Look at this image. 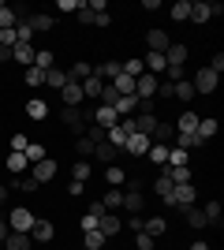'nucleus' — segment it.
Segmentation results:
<instances>
[{
    "label": "nucleus",
    "instance_id": "35",
    "mask_svg": "<svg viewBox=\"0 0 224 250\" xmlns=\"http://www.w3.org/2000/svg\"><path fill=\"white\" fill-rule=\"evenodd\" d=\"M168 15L176 22H187V19H191V0H176V4L168 8Z\"/></svg>",
    "mask_w": 224,
    "mask_h": 250
},
{
    "label": "nucleus",
    "instance_id": "58",
    "mask_svg": "<svg viewBox=\"0 0 224 250\" xmlns=\"http://www.w3.org/2000/svg\"><path fill=\"white\" fill-rule=\"evenodd\" d=\"M172 86H176V83H168V79H164V83H157V97H164V101H168V97H172Z\"/></svg>",
    "mask_w": 224,
    "mask_h": 250
},
{
    "label": "nucleus",
    "instance_id": "5",
    "mask_svg": "<svg viewBox=\"0 0 224 250\" xmlns=\"http://www.w3.org/2000/svg\"><path fill=\"white\" fill-rule=\"evenodd\" d=\"M135 97H139V101H149V97H157V75L142 71L139 79H135Z\"/></svg>",
    "mask_w": 224,
    "mask_h": 250
},
{
    "label": "nucleus",
    "instance_id": "8",
    "mask_svg": "<svg viewBox=\"0 0 224 250\" xmlns=\"http://www.w3.org/2000/svg\"><path fill=\"white\" fill-rule=\"evenodd\" d=\"M30 239L34 243H53L56 239V224H53V220H45V217H38V220H34V228H30Z\"/></svg>",
    "mask_w": 224,
    "mask_h": 250
},
{
    "label": "nucleus",
    "instance_id": "63",
    "mask_svg": "<svg viewBox=\"0 0 224 250\" xmlns=\"http://www.w3.org/2000/svg\"><path fill=\"white\" fill-rule=\"evenodd\" d=\"M11 60V49H4V45H0V63H8Z\"/></svg>",
    "mask_w": 224,
    "mask_h": 250
},
{
    "label": "nucleus",
    "instance_id": "36",
    "mask_svg": "<svg viewBox=\"0 0 224 250\" xmlns=\"http://www.w3.org/2000/svg\"><path fill=\"white\" fill-rule=\"evenodd\" d=\"M123 179H127V172H123L120 165H108L105 168V183H108V187H123Z\"/></svg>",
    "mask_w": 224,
    "mask_h": 250
},
{
    "label": "nucleus",
    "instance_id": "60",
    "mask_svg": "<svg viewBox=\"0 0 224 250\" xmlns=\"http://www.w3.org/2000/svg\"><path fill=\"white\" fill-rule=\"evenodd\" d=\"M94 22H97V26H108V22H112V15H108V11H97Z\"/></svg>",
    "mask_w": 224,
    "mask_h": 250
},
{
    "label": "nucleus",
    "instance_id": "12",
    "mask_svg": "<svg viewBox=\"0 0 224 250\" xmlns=\"http://www.w3.org/2000/svg\"><path fill=\"white\" fill-rule=\"evenodd\" d=\"M4 168H8V176H26L30 161H26V153H15V149H11V153L4 157Z\"/></svg>",
    "mask_w": 224,
    "mask_h": 250
},
{
    "label": "nucleus",
    "instance_id": "28",
    "mask_svg": "<svg viewBox=\"0 0 224 250\" xmlns=\"http://www.w3.org/2000/svg\"><path fill=\"white\" fill-rule=\"evenodd\" d=\"M45 86H49V90H64V86H67V71L49 67V71H45Z\"/></svg>",
    "mask_w": 224,
    "mask_h": 250
},
{
    "label": "nucleus",
    "instance_id": "56",
    "mask_svg": "<svg viewBox=\"0 0 224 250\" xmlns=\"http://www.w3.org/2000/svg\"><path fill=\"white\" fill-rule=\"evenodd\" d=\"M86 213H94V217L101 220V217H105V213H108V209L101 206V198H94V202H90V209H86Z\"/></svg>",
    "mask_w": 224,
    "mask_h": 250
},
{
    "label": "nucleus",
    "instance_id": "10",
    "mask_svg": "<svg viewBox=\"0 0 224 250\" xmlns=\"http://www.w3.org/2000/svg\"><path fill=\"white\" fill-rule=\"evenodd\" d=\"M120 124V116L108 108V104H97L94 108V127H101V131H112V127Z\"/></svg>",
    "mask_w": 224,
    "mask_h": 250
},
{
    "label": "nucleus",
    "instance_id": "55",
    "mask_svg": "<svg viewBox=\"0 0 224 250\" xmlns=\"http://www.w3.org/2000/svg\"><path fill=\"white\" fill-rule=\"evenodd\" d=\"M94 15H97V11H90L86 4L79 8V22H86V26H94Z\"/></svg>",
    "mask_w": 224,
    "mask_h": 250
},
{
    "label": "nucleus",
    "instance_id": "47",
    "mask_svg": "<svg viewBox=\"0 0 224 250\" xmlns=\"http://www.w3.org/2000/svg\"><path fill=\"white\" fill-rule=\"evenodd\" d=\"M120 71H123V75H131V79H139V75L146 71V67H142V60H139V56H131L127 63H120Z\"/></svg>",
    "mask_w": 224,
    "mask_h": 250
},
{
    "label": "nucleus",
    "instance_id": "50",
    "mask_svg": "<svg viewBox=\"0 0 224 250\" xmlns=\"http://www.w3.org/2000/svg\"><path fill=\"white\" fill-rule=\"evenodd\" d=\"M26 146H30V138L22 135V131H15V135H11V149H15V153H22Z\"/></svg>",
    "mask_w": 224,
    "mask_h": 250
},
{
    "label": "nucleus",
    "instance_id": "43",
    "mask_svg": "<svg viewBox=\"0 0 224 250\" xmlns=\"http://www.w3.org/2000/svg\"><path fill=\"white\" fill-rule=\"evenodd\" d=\"M94 157H97V161H108V165H112V161L120 157V149H116V146H108V142H101V146H94Z\"/></svg>",
    "mask_w": 224,
    "mask_h": 250
},
{
    "label": "nucleus",
    "instance_id": "17",
    "mask_svg": "<svg viewBox=\"0 0 224 250\" xmlns=\"http://www.w3.org/2000/svg\"><path fill=\"white\" fill-rule=\"evenodd\" d=\"M90 75H94V63L90 60H75L71 67H67V83H86Z\"/></svg>",
    "mask_w": 224,
    "mask_h": 250
},
{
    "label": "nucleus",
    "instance_id": "19",
    "mask_svg": "<svg viewBox=\"0 0 224 250\" xmlns=\"http://www.w3.org/2000/svg\"><path fill=\"white\" fill-rule=\"evenodd\" d=\"M153 146V142H149L146 135H139V131H135V135L127 138V146H123V153H131V157H146V149Z\"/></svg>",
    "mask_w": 224,
    "mask_h": 250
},
{
    "label": "nucleus",
    "instance_id": "45",
    "mask_svg": "<svg viewBox=\"0 0 224 250\" xmlns=\"http://www.w3.org/2000/svg\"><path fill=\"white\" fill-rule=\"evenodd\" d=\"M79 86H82V97H97V94H101V86H105V83H101L97 75H90V79H86V83H79Z\"/></svg>",
    "mask_w": 224,
    "mask_h": 250
},
{
    "label": "nucleus",
    "instance_id": "42",
    "mask_svg": "<svg viewBox=\"0 0 224 250\" xmlns=\"http://www.w3.org/2000/svg\"><path fill=\"white\" fill-rule=\"evenodd\" d=\"M22 153H26V161H30V165H38V161H45V157H49V149H45L41 142H30Z\"/></svg>",
    "mask_w": 224,
    "mask_h": 250
},
{
    "label": "nucleus",
    "instance_id": "2",
    "mask_svg": "<svg viewBox=\"0 0 224 250\" xmlns=\"http://www.w3.org/2000/svg\"><path fill=\"white\" fill-rule=\"evenodd\" d=\"M34 220H38V217H34L26 206H15V209L8 213V231H22V235H30Z\"/></svg>",
    "mask_w": 224,
    "mask_h": 250
},
{
    "label": "nucleus",
    "instance_id": "49",
    "mask_svg": "<svg viewBox=\"0 0 224 250\" xmlns=\"http://www.w3.org/2000/svg\"><path fill=\"white\" fill-rule=\"evenodd\" d=\"M75 153H79V157H94V142H90L86 135H79V138H75Z\"/></svg>",
    "mask_w": 224,
    "mask_h": 250
},
{
    "label": "nucleus",
    "instance_id": "57",
    "mask_svg": "<svg viewBox=\"0 0 224 250\" xmlns=\"http://www.w3.org/2000/svg\"><path fill=\"white\" fill-rule=\"evenodd\" d=\"M79 224H82V231H97V217H94V213H86Z\"/></svg>",
    "mask_w": 224,
    "mask_h": 250
},
{
    "label": "nucleus",
    "instance_id": "62",
    "mask_svg": "<svg viewBox=\"0 0 224 250\" xmlns=\"http://www.w3.org/2000/svg\"><path fill=\"white\" fill-rule=\"evenodd\" d=\"M187 250H209V243H205V239H194V243H191Z\"/></svg>",
    "mask_w": 224,
    "mask_h": 250
},
{
    "label": "nucleus",
    "instance_id": "20",
    "mask_svg": "<svg viewBox=\"0 0 224 250\" xmlns=\"http://www.w3.org/2000/svg\"><path fill=\"white\" fill-rule=\"evenodd\" d=\"M217 131H221V127H217V120H213V116H202V120H198V127H194V135L202 138V142H213V138H217Z\"/></svg>",
    "mask_w": 224,
    "mask_h": 250
},
{
    "label": "nucleus",
    "instance_id": "31",
    "mask_svg": "<svg viewBox=\"0 0 224 250\" xmlns=\"http://www.w3.org/2000/svg\"><path fill=\"white\" fill-rule=\"evenodd\" d=\"M101 206H105L108 213H112V209H120V206H123V190H120V187H108L105 194H101Z\"/></svg>",
    "mask_w": 224,
    "mask_h": 250
},
{
    "label": "nucleus",
    "instance_id": "18",
    "mask_svg": "<svg viewBox=\"0 0 224 250\" xmlns=\"http://www.w3.org/2000/svg\"><path fill=\"white\" fill-rule=\"evenodd\" d=\"M34 56H38V49H34V45H15V49H11V60L19 63V67H34Z\"/></svg>",
    "mask_w": 224,
    "mask_h": 250
},
{
    "label": "nucleus",
    "instance_id": "64",
    "mask_svg": "<svg viewBox=\"0 0 224 250\" xmlns=\"http://www.w3.org/2000/svg\"><path fill=\"white\" fill-rule=\"evenodd\" d=\"M4 198H8V187H4V183H0V206H4Z\"/></svg>",
    "mask_w": 224,
    "mask_h": 250
},
{
    "label": "nucleus",
    "instance_id": "16",
    "mask_svg": "<svg viewBox=\"0 0 224 250\" xmlns=\"http://www.w3.org/2000/svg\"><path fill=\"white\" fill-rule=\"evenodd\" d=\"M157 172H164V176L172 179V187H180V183H191V168H187V165H164V168H157Z\"/></svg>",
    "mask_w": 224,
    "mask_h": 250
},
{
    "label": "nucleus",
    "instance_id": "14",
    "mask_svg": "<svg viewBox=\"0 0 224 250\" xmlns=\"http://www.w3.org/2000/svg\"><path fill=\"white\" fill-rule=\"evenodd\" d=\"M164 63H168V67H183V63H187V45L172 42L168 49H164Z\"/></svg>",
    "mask_w": 224,
    "mask_h": 250
},
{
    "label": "nucleus",
    "instance_id": "40",
    "mask_svg": "<svg viewBox=\"0 0 224 250\" xmlns=\"http://www.w3.org/2000/svg\"><path fill=\"white\" fill-rule=\"evenodd\" d=\"M153 194H157V198H168L172 194V179L164 176V172H157V179H153Z\"/></svg>",
    "mask_w": 224,
    "mask_h": 250
},
{
    "label": "nucleus",
    "instance_id": "32",
    "mask_svg": "<svg viewBox=\"0 0 224 250\" xmlns=\"http://www.w3.org/2000/svg\"><path fill=\"white\" fill-rule=\"evenodd\" d=\"M112 86H116V94H120V97H131V94H135V79H131V75H123V71L112 79Z\"/></svg>",
    "mask_w": 224,
    "mask_h": 250
},
{
    "label": "nucleus",
    "instance_id": "59",
    "mask_svg": "<svg viewBox=\"0 0 224 250\" xmlns=\"http://www.w3.org/2000/svg\"><path fill=\"white\" fill-rule=\"evenodd\" d=\"M67 194H71V198H79V194H86V183H79V179H71V187H67Z\"/></svg>",
    "mask_w": 224,
    "mask_h": 250
},
{
    "label": "nucleus",
    "instance_id": "21",
    "mask_svg": "<svg viewBox=\"0 0 224 250\" xmlns=\"http://www.w3.org/2000/svg\"><path fill=\"white\" fill-rule=\"evenodd\" d=\"M183 217H187V228H194V231L209 228V220H205V213L198 206H187V209H183Z\"/></svg>",
    "mask_w": 224,
    "mask_h": 250
},
{
    "label": "nucleus",
    "instance_id": "6",
    "mask_svg": "<svg viewBox=\"0 0 224 250\" xmlns=\"http://www.w3.org/2000/svg\"><path fill=\"white\" fill-rule=\"evenodd\" d=\"M120 209H127V213H142V209H146V194H142L139 183H131V187L123 190V206Z\"/></svg>",
    "mask_w": 224,
    "mask_h": 250
},
{
    "label": "nucleus",
    "instance_id": "15",
    "mask_svg": "<svg viewBox=\"0 0 224 250\" xmlns=\"http://www.w3.org/2000/svg\"><path fill=\"white\" fill-rule=\"evenodd\" d=\"M60 101H64V108H79V104L86 101V97H82V86H79V83H67L64 90H60Z\"/></svg>",
    "mask_w": 224,
    "mask_h": 250
},
{
    "label": "nucleus",
    "instance_id": "53",
    "mask_svg": "<svg viewBox=\"0 0 224 250\" xmlns=\"http://www.w3.org/2000/svg\"><path fill=\"white\" fill-rule=\"evenodd\" d=\"M205 67H209V71H217V75H221V71H224V52H213V60L205 63Z\"/></svg>",
    "mask_w": 224,
    "mask_h": 250
},
{
    "label": "nucleus",
    "instance_id": "23",
    "mask_svg": "<svg viewBox=\"0 0 224 250\" xmlns=\"http://www.w3.org/2000/svg\"><path fill=\"white\" fill-rule=\"evenodd\" d=\"M146 45H149V52H164V49L172 45V38H168L164 30H149V34H146Z\"/></svg>",
    "mask_w": 224,
    "mask_h": 250
},
{
    "label": "nucleus",
    "instance_id": "38",
    "mask_svg": "<svg viewBox=\"0 0 224 250\" xmlns=\"http://www.w3.org/2000/svg\"><path fill=\"white\" fill-rule=\"evenodd\" d=\"M34 67H41V71L56 67V52H53V49H38V56H34Z\"/></svg>",
    "mask_w": 224,
    "mask_h": 250
},
{
    "label": "nucleus",
    "instance_id": "46",
    "mask_svg": "<svg viewBox=\"0 0 224 250\" xmlns=\"http://www.w3.org/2000/svg\"><path fill=\"white\" fill-rule=\"evenodd\" d=\"M97 97H101L97 104H108V108H112V104L120 101V94H116V86H112V83H105V86H101V94H97Z\"/></svg>",
    "mask_w": 224,
    "mask_h": 250
},
{
    "label": "nucleus",
    "instance_id": "39",
    "mask_svg": "<svg viewBox=\"0 0 224 250\" xmlns=\"http://www.w3.org/2000/svg\"><path fill=\"white\" fill-rule=\"evenodd\" d=\"M105 235H101V231H82V247L86 250H105Z\"/></svg>",
    "mask_w": 224,
    "mask_h": 250
},
{
    "label": "nucleus",
    "instance_id": "13",
    "mask_svg": "<svg viewBox=\"0 0 224 250\" xmlns=\"http://www.w3.org/2000/svg\"><path fill=\"white\" fill-rule=\"evenodd\" d=\"M56 26V15H49V11H30V30L34 34H49Z\"/></svg>",
    "mask_w": 224,
    "mask_h": 250
},
{
    "label": "nucleus",
    "instance_id": "9",
    "mask_svg": "<svg viewBox=\"0 0 224 250\" xmlns=\"http://www.w3.org/2000/svg\"><path fill=\"white\" fill-rule=\"evenodd\" d=\"M97 231H101L105 239H112V235H120V231H123V217H116V213H105V217L97 220Z\"/></svg>",
    "mask_w": 224,
    "mask_h": 250
},
{
    "label": "nucleus",
    "instance_id": "22",
    "mask_svg": "<svg viewBox=\"0 0 224 250\" xmlns=\"http://www.w3.org/2000/svg\"><path fill=\"white\" fill-rule=\"evenodd\" d=\"M198 120H202V116L194 112V108H187V112H183L172 127H176V135H187V131H194V127H198Z\"/></svg>",
    "mask_w": 224,
    "mask_h": 250
},
{
    "label": "nucleus",
    "instance_id": "25",
    "mask_svg": "<svg viewBox=\"0 0 224 250\" xmlns=\"http://www.w3.org/2000/svg\"><path fill=\"white\" fill-rule=\"evenodd\" d=\"M142 67H146L149 75H161L168 67V63H164V52H146V56H142Z\"/></svg>",
    "mask_w": 224,
    "mask_h": 250
},
{
    "label": "nucleus",
    "instance_id": "27",
    "mask_svg": "<svg viewBox=\"0 0 224 250\" xmlns=\"http://www.w3.org/2000/svg\"><path fill=\"white\" fill-rule=\"evenodd\" d=\"M168 149H172V146H161V142H153V146L146 149V161H153L157 168H164V165H168Z\"/></svg>",
    "mask_w": 224,
    "mask_h": 250
},
{
    "label": "nucleus",
    "instance_id": "24",
    "mask_svg": "<svg viewBox=\"0 0 224 250\" xmlns=\"http://www.w3.org/2000/svg\"><path fill=\"white\" fill-rule=\"evenodd\" d=\"M4 247H8V250H34V239H30V235H22V231H8Z\"/></svg>",
    "mask_w": 224,
    "mask_h": 250
},
{
    "label": "nucleus",
    "instance_id": "44",
    "mask_svg": "<svg viewBox=\"0 0 224 250\" xmlns=\"http://www.w3.org/2000/svg\"><path fill=\"white\" fill-rule=\"evenodd\" d=\"M15 8H8V4H0V30H15Z\"/></svg>",
    "mask_w": 224,
    "mask_h": 250
},
{
    "label": "nucleus",
    "instance_id": "51",
    "mask_svg": "<svg viewBox=\"0 0 224 250\" xmlns=\"http://www.w3.org/2000/svg\"><path fill=\"white\" fill-rule=\"evenodd\" d=\"M135 247H139V250H153V235H146V231H135Z\"/></svg>",
    "mask_w": 224,
    "mask_h": 250
},
{
    "label": "nucleus",
    "instance_id": "41",
    "mask_svg": "<svg viewBox=\"0 0 224 250\" xmlns=\"http://www.w3.org/2000/svg\"><path fill=\"white\" fill-rule=\"evenodd\" d=\"M94 176V168H90V161H75L71 165V179H79V183H86V179Z\"/></svg>",
    "mask_w": 224,
    "mask_h": 250
},
{
    "label": "nucleus",
    "instance_id": "34",
    "mask_svg": "<svg viewBox=\"0 0 224 250\" xmlns=\"http://www.w3.org/2000/svg\"><path fill=\"white\" fill-rule=\"evenodd\" d=\"M26 116H30V120H45V116H49V101H41V97L26 101Z\"/></svg>",
    "mask_w": 224,
    "mask_h": 250
},
{
    "label": "nucleus",
    "instance_id": "29",
    "mask_svg": "<svg viewBox=\"0 0 224 250\" xmlns=\"http://www.w3.org/2000/svg\"><path fill=\"white\" fill-rule=\"evenodd\" d=\"M142 231L157 239V235H164V231H168V220H164V217H146V224H142Z\"/></svg>",
    "mask_w": 224,
    "mask_h": 250
},
{
    "label": "nucleus",
    "instance_id": "7",
    "mask_svg": "<svg viewBox=\"0 0 224 250\" xmlns=\"http://www.w3.org/2000/svg\"><path fill=\"white\" fill-rule=\"evenodd\" d=\"M56 172H60V165H56V161H49V157H45V161H38V165H30V176L38 179V183H53Z\"/></svg>",
    "mask_w": 224,
    "mask_h": 250
},
{
    "label": "nucleus",
    "instance_id": "48",
    "mask_svg": "<svg viewBox=\"0 0 224 250\" xmlns=\"http://www.w3.org/2000/svg\"><path fill=\"white\" fill-rule=\"evenodd\" d=\"M202 213H205V220H209V224H221V202H205L202 206Z\"/></svg>",
    "mask_w": 224,
    "mask_h": 250
},
{
    "label": "nucleus",
    "instance_id": "37",
    "mask_svg": "<svg viewBox=\"0 0 224 250\" xmlns=\"http://www.w3.org/2000/svg\"><path fill=\"white\" fill-rule=\"evenodd\" d=\"M22 83L34 86V90H41V86H45V71H41V67H26V71H22Z\"/></svg>",
    "mask_w": 224,
    "mask_h": 250
},
{
    "label": "nucleus",
    "instance_id": "1",
    "mask_svg": "<svg viewBox=\"0 0 224 250\" xmlns=\"http://www.w3.org/2000/svg\"><path fill=\"white\" fill-rule=\"evenodd\" d=\"M221 4H209V0H191V19L187 22H194V26H205L209 19H217L221 15Z\"/></svg>",
    "mask_w": 224,
    "mask_h": 250
},
{
    "label": "nucleus",
    "instance_id": "26",
    "mask_svg": "<svg viewBox=\"0 0 224 250\" xmlns=\"http://www.w3.org/2000/svg\"><path fill=\"white\" fill-rule=\"evenodd\" d=\"M135 108H139V97L131 94V97H120L116 104H112V112L120 116V120H127V116H135Z\"/></svg>",
    "mask_w": 224,
    "mask_h": 250
},
{
    "label": "nucleus",
    "instance_id": "61",
    "mask_svg": "<svg viewBox=\"0 0 224 250\" xmlns=\"http://www.w3.org/2000/svg\"><path fill=\"white\" fill-rule=\"evenodd\" d=\"M8 239V217H4V213H0V243Z\"/></svg>",
    "mask_w": 224,
    "mask_h": 250
},
{
    "label": "nucleus",
    "instance_id": "54",
    "mask_svg": "<svg viewBox=\"0 0 224 250\" xmlns=\"http://www.w3.org/2000/svg\"><path fill=\"white\" fill-rule=\"evenodd\" d=\"M142 224H146V217H142V213H131V217H127V228H131V231H142Z\"/></svg>",
    "mask_w": 224,
    "mask_h": 250
},
{
    "label": "nucleus",
    "instance_id": "3",
    "mask_svg": "<svg viewBox=\"0 0 224 250\" xmlns=\"http://www.w3.org/2000/svg\"><path fill=\"white\" fill-rule=\"evenodd\" d=\"M217 83H221V75L209 71V67H198V71H194V79H191L194 94H217Z\"/></svg>",
    "mask_w": 224,
    "mask_h": 250
},
{
    "label": "nucleus",
    "instance_id": "33",
    "mask_svg": "<svg viewBox=\"0 0 224 250\" xmlns=\"http://www.w3.org/2000/svg\"><path fill=\"white\" fill-rule=\"evenodd\" d=\"M172 97H180V101H194V86H191V79H180V83L172 86Z\"/></svg>",
    "mask_w": 224,
    "mask_h": 250
},
{
    "label": "nucleus",
    "instance_id": "11",
    "mask_svg": "<svg viewBox=\"0 0 224 250\" xmlns=\"http://www.w3.org/2000/svg\"><path fill=\"white\" fill-rule=\"evenodd\" d=\"M149 142H161V146H172L176 142V127L164 124V120H157V127L149 131Z\"/></svg>",
    "mask_w": 224,
    "mask_h": 250
},
{
    "label": "nucleus",
    "instance_id": "30",
    "mask_svg": "<svg viewBox=\"0 0 224 250\" xmlns=\"http://www.w3.org/2000/svg\"><path fill=\"white\" fill-rule=\"evenodd\" d=\"M172 146H176V149H202L205 142L194 135V131H187V135H176V142H172Z\"/></svg>",
    "mask_w": 224,
    "mask_h": 250
},
{
    "label": "nucleus",
    "instance_id": "52",
    "mask_svg": "<svg viewBox=\"0 0 224 250\" xmlns=\"http://www.w3.org/2000/svg\"><path fill=\"white\" fill-rule=\"evenodd\" d=\"M86 0H56V11H79Z\"/></svg>",
    "mask_w": 224,
    "mask_h": 250
},
{
    "label": "nucleus",
    "instance_id": "4",
    "mask_svg": "<svg viewBox=\"0 0 224 250\" xmlns=\"http://www.w3.org/2000/svg\"><path fill=\"white\" fill-rule=\"evenodd\" d=\"M60 120H64V127L71 131L75 138L86 135V127H90V124H86V116H82V108H64V112H60Z\"/></svg>",
    "mask_w": 224,
    "mask_h": 250
}]
</instances>
